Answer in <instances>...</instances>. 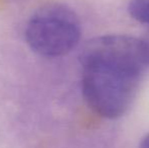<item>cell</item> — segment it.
Instances as JSON below:
<instances>
[{
	"mask_svg": "<svg viewBox=\"0 0 149 148\" xmlns=\"http://www.w3.org/2000/svg\"><path fill=\"white\" fill-rule=\"evenodd\" d=\"M28 46L45 58H58L76 48L81 38V24L76 12L68 5L51 2L38 8L24 31Z\"/></svg>",
	"mask_w": 149,
	"mask_h": 148,
	"instance_id": "cell-2",
	"label": "cell"
},
{
	"mask_svg": "<svg viewBox=\"0 0 149 148\" xmlns=\"http://www.w3.org/2000/svg\"><path fill=\"white\" fill-rule=\"evenodd\" d=\"M81 67V89L88 107L107 119L123 116L133 104L143 74L102 63H85Z\"/></svg>",
	"mask_w": 149,
	"mask_h": 148,
	"instance_id": "cell-1",
	"label": "cell"
},
{
	"mask_svg": "<svg viewBox=\"0 0 149 148\" xmlns=\"http://www.w3.org/2000/svg\"><path fill=\"white\" fill-rule=\"evenodd\" d=\"M138 148H149V133L141 139Z\"/></svg>",
	"mask_w": 149,
	"mask_h": 148,
	"instance_id": "cell-5",
	"label": "cell"
},
{
	"mask_svg": "<svg viewBox=\"0 0 149 148\" xmlns=\"http://www.w3.org/2000/svg\"><path fill=\"white\" fill-rule=\"evenodd\" d=\"M79 62L119 66L144 74L149 68V49L143 39L107 35L86 42L79 54Z\"/></svg>",
	"mask_w": 149,
	"mask_h": 148,
	"instance_id": "cell-3",
	"label": "cell"
},
{
	"mask_svg": "<svg viewBox=\"0 0 149 148\" xmlns=\"http://www.w3.org/2000/svg\"><path fill=\"white\" fill-rule=\"evenodd\" d=\"M128 10L135 20L149 24V0H130Z\"/></svg>",
	"mask_w": 149,
	"mask_h": 148,
	"instance_id": "cell-4",
	"label": "cell"
},
{
	"mask_svg": "<svg viewBox=\"0 0 149 148\" xmlns=\"http://www.w3.org/2000/svg\"><path fill=\"white\" fill-rule=\"evenodd\" d=\"M143 41L146 43V45H147V47H148V49H149V32L147 33V36H146V38L143 40Z\"/></svg>",
	"mask_w": 149,
	"mask_h": 148,
	"instance_id": "cell-6",
	"label": "cell"
}]
</instances>
